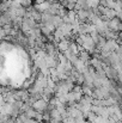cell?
Masks as SVG:
<instances>
[{
	"label": "cell",
	"mask_w": 122,
	"mask_h": 123,
	"mask_svg": "<svg viewBox=\"0 0 122 123\" xmlns=\"http://www.w3.org/2000/svg\"><path fill=\"white\" fill-rule=\"evenodd\" d=\"M86 1L89 4V7L92 8V10L98 8V6L101 5V0H86Z\"/></svg>",
	"instance_id": "cell-1"
},
{
	"label": "cell",
	"mask_w": 122,
	"mask_h": 123,
	"mask_svg": "<svg viewBox=\"0 0 122 123\" xmlns=\"http://www.w3.org/2000/svg\"><path fill=\"white\" fill-rule=\"evenodd\" d=\"M17 1L20 4L22 7H24L26 10H29L31 7V5H32V0H17Z\"/></svg>",
	"instance_id": "cell-2"
},
{
	"label": "cell",
	"mask_w": 122,
	"mask_h": 123,
	"mask_svg": "<svg viewBox=\"0 0 122 123\" xmlns=\"http://www.w3.org/2000/svg\"><path fill=\"white\" fill-rule=\"evenodd\" d=\"M67 42L66 41H61V43H60V48H62V49H66V47H67Z\"/></svg>",
	"instance_id": "cell-3"
},
{
	"label": "cell",
	"mask_w": 122,
	"mask_h": 123,
	"mask_svg": "<svg viewBox=\"0 0 122 123\" xmlns=\"http://www.w3.org/2000/svg\"><path fill=\"white\" fill-rule=\"evenodd\" d=\"M116 18H119V19L122 22V10H121V11H117V12H116Z\"/></svg>",
	"instance_id": "cell-4"
}]
</instances>
